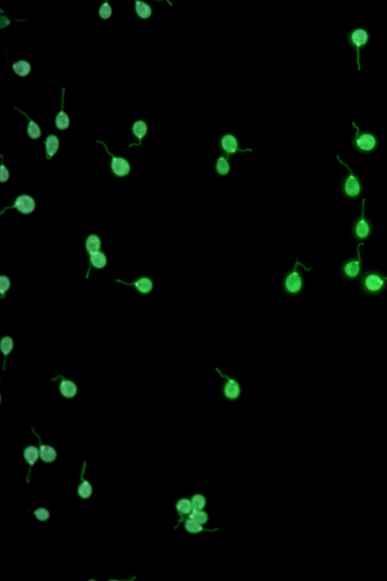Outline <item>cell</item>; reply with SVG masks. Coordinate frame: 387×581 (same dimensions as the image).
<instances>
[{"instance_id":"cell-1","label":"cell","mask_w":387,"mask_h":581,"mask_svg":"<svg viewBox=\"0 0 387 581\" xmlns=\"http://www.w3.org/2000/svg\"><path fill=\"white\" fill-rule=\"evenodd\" d=\"M301 267L307 272H310L312 269L311 268H307L297 258L294 265L283 274L281 278V290L289 298L299 297L305 288V277L301 271Z\"/></svg>"},{"instance_id":"cell-2","label":"cell","mask_w":387,"mask_h":581,"mask_svg":"<svg viewBox=\"0 0 387 581\" xmlns=\"http://www.w3.org/2000/svg\"><path fill=\"white\" fill-rule=\"evenodd\" d=\"M352 126L356 130L351 139L353 149L364 154L374 152L380 144L377 134L372 131L361 130L355 121L352 122Z\"/></svg>"},{"instance_id":"cell-3","label":"cell","mask_w":387,"mask_h":581,"mask_svg":"<svg viewBox=\"0 0 387 581\" xmlns=\"http://www.w3.org/2000/svg\"><path fill=\"white\" fill-rule=\"evenodd\" d=\"M347 44L356 52V65L358 71L361 70V51L366 49L372 41V33L362 26L355 27L349 30L345 36Z\"/></svg>"},{"instance_id":"cell-4","label":"cell","mask_w":387,"mask_h":581,"mask_svg":"<svg viewBox=\"0 0 387 581\" xmlns=\"http://www.w3.org/2000/svg\"><path fill=\"white\" fill-rule=\"evenodd\" d=\"M215 372L222 378L221 396L229 403H236L241 399L243 394V386L238 378L224 373L219 367H215Z\"/></svg>"},{"instance_id":"cell-5","label":"cell","mask_w":387,"mask_h":581,"mask_svg":"<svg viewBox=\"0 0 387 581\" xmlns=\"http://www.w3.org/2000/svg\"><path fill=\"white\" fill-rule=\"evenodd\" d=\"M360 286L366 295L377 296L387 288V276L380 271H365L360 278Z\"/></svg>"},{"instance_id":"cell-6","label":"cell","mask_w":387,"mask_h":581,"mask_svg":"<svg viewBox=\"0 0 387 581\" xmlns=\"http://www.w3.org/2000/svg\"><path fill=\"white\" fill-rule=\"evenodd\" d=\"M337 160L340 164L347 167L348 173L342 179L341 183V190L344 197L350 200H356L361 196L363 191V183L361 178L356 175L353 169L340 159V156L337 154Z\"/></svg>"},{"instance_id":"cell-7","label":"cell","mask_w":387,"mask_h":581,"mask_svg":"<svg viewBox=\"0 0 387 581\" xmlns=\"http://www.w3.org/2000/svg\"><path fill=\"white\" fill-rule=\"evenodd\" d=\"M218 149L220 154L228 157H235L239 154L246 152H253V149L249 148H242L238 135L235 132H226L218 140Z\"/></svg>"},{"instance_id":"cell-8","label":"cell","mask_w":387,"mask_h":581,"mask_svg":"<svg viewBox=\"0 0 387 581\" xmlns=\"http://www.w3.org/2000/svg\"><path fill=\"white\" fill-rule=\"evenodd\" d=\"M365 199L361 202V215L355 220L352 226V234L356 240L364 243L372 236L373 228L372 222L365 216Z\"/></svg>"},{"instance_id":"cell-9","label":"cell","mask_w":387,"mask_h":581,"mask_svg":"<svg viewBox=\"0 0 387 581\" xmlns=\"http://www.w3.org/2000/svg\"><path fill=\"white\" fill-rule=\"evenodd\" d=\"M364 243L358 244L357 247V258H350L342 263L341 274L344 279L349 281H356L360 279L364 274L362 258L360 252V247Z\"/></svg>"},{"instance_id":"cell-10","label":"cell","mask_w":387,"mask_h":581,"mask_svg":"<svg viewBox=\"0 0 387 581\" xmlns=\"http://www.w3.org/2000/svg\"><path fill=\"white\" fill-rule=\"evenodd\" d=\"M176 512H177L178 515L179 516V519L178 520L177 525L175 527L174 529H177L181 525V524L184 522L186 520V517L190 516L191 514L194 511L193 507H192V501H191L190 497H181L178 499L176 502Z\"/></svg>"},{"instance_id":"cell-11","label":"cell","mask_w":387,"mask_h":581,"mask_svg":"<svg viewBox=\"0 0 387 581\" xmlns=\"http://www.w3.org/2000/svg\"><path fill=\"white\" fill-rule=\"evenodd\" d=\"M232 162H231V158L225 156L223 154H219L216 157V160L214 161L213 164V170H214L215 175L219 177H228L230 175L232 171Z\"/></svg>"},{"instance_id":"cell-12","label":"cell","mask_w":387,"mask_h":581,"mask_svg":"<svg viewBox=\"0 0 387 581\" xmlns=\"http://www.w3.org/2000/svg\"><path fill=\"white\" fill-rule=\"evenodd\" d=\"M97 143H101V144L104 145L107 153L112 156L111 167H112L113 172H114L116 175L118 176V177H124V176L128 175L130 170L129 163L127 162V161L124 160V159H121V158L114 157L113 154H111V153L109 152L106 145H105V143H103V142H97Z\"/></svg>"},{"instance_id":"cell-13","label":"cell","mask_w":387,"mask_h":581,"mask_svg":"<svg viewBox=\"0 0 387 581\" xmlns=\"http://www.w3.org/2000/svg\"><path fill=\"white\" fill-rule=\"evenodd\" d=\"M183 523H184L185 531H186L188 534H191V535H199V534L205 532H216V531L219 530L218 528H213V529L205 528V527H203V525H200V524L194 521V520L191 518L190 517L186 518V520H185Z\"/></svg>"},{"instance_id":"cell-14","label":"cell","mask_w":387,"mask_h":581,"mask_svg":"<svg viewBox=\"0 0 387 581\" xmlns=\"http://www.w3.org/2000/svg\"><path fill=\"white\" fill-rule=\"evenodd\" d=\"M17 208L19 211L23 214H30L35 209V202L31 197L28 196H22L16 199L15 203L12 207H7L3 210L1 214L4 213L6 209Z\"/></svg>"},{"instance_id":"cell-15","label":"cell","mask_w":387,"mask_h":581,"mask_svg":"<svg viewBox=\"0 0 387 581\" xmlns=\"http://www.w3.org/2000/svg\"><path fill=\"white\" fill-rule=\"evenodd\" d=\"M60 394L67 398H72L77 392V388L73 381L63 379L59 385Z\"/></svg>"},{"instance_id":"cell-16","label":"cell","mask_w":387,"mask_h":581,"mask_svg":"<svg viewBox=\"0 0 387 581\" xmlns=\"http://www.w3.org/2000/svg\"><path fill=\"white\" fill-rule=\"evenodd\" d=\"M194 510H203L208 505V499L203 493L196 492L189 496Z\"/></svg>"},{"instance_id":"cell-17","label":"cell","mask_w":387,"mask_h":581,"mask_svg":"<svg viewBox=\"0 0 387 581\" xmlns=\"http://www.w3.org/2000/svg\"><path fill=\"white\" fill-rule=\"evenodd\" d=\"M117 282L125 284V285H134L135 288L138 289V292H141V293L143 294L149 293L150 292H151V290H152L153 288V282H151V279H149V278H141V279H140L139 280H138L137 281V282H133V283L131 284L126 283V282H121V281L119 280H117Z\"/></svg>"},{"instance_id":"cell-18","label":"cell","mask_w":387,"mask_h":581,"mask_svg":"<svg viewBox=\"0 0 387 581\" xmlns=\"http://www.w3.org/2000/svg\"><path fill=\"white\" fill-rule=\"evenodd\" d=\"M46 151H47V159H51L55 156L59 147L58 138L55 135H49L46 142Z\"/></svg>"},{"instance_id":"cell-19","label":"cell","mask_w":387,"mask_h":581,"mask_svg":"<svg viewBox=\"0 0 387 581\" xmlns=\"http://www.w3.org/2000/svg\"><path fill=\"white\" fill-rule=\"evenodd\" d=\"M189 517L202 525H206L210 521V514L208 513V511L205 510V509H203V510H194Z\"/></svg>"},{"instance_id":"cell-20","label":"cell","mask_w":387,"mask_h":581,"mask_svg":"<svg viewBox=\"0 0 387 581\" xmlns=\"http://www.w3.org/2000/svg\"><path fill=\"white\" fill-rule=\"evenodd\" d=\"M13 69L17 74L22 76H25L29 74L31 71L30 65L26 61H20L13 65Z\"/></svg>"},{"instance_id":"cell-21","label":"cell","mask_w":387,"mask_h":581,"mask_svg":"<svg viewBox=\"0 0 387 581\" xmlns=\"http://www.w3.org/2000/svg\"><path fill=\"white\" fill-rule=\"evenodd\" d=\"M40 456L45 462H52L56 458V451L51 447L41 445Z\"/></svg>"},{"instance_id":"cell-22","label":"cell","mask_w":387,"mask_h":581,"mask_svg":"<svg viewBox=\"0 0 387 581\" xmlns=\"http://www.w3.org/2000/svg\"><path fill=\"white\" fill-rule=\"evenodd\" d=\"M16 109H17V108H16ZM17 110V111H20L22 114H23L26 117V118H28V120H29V126H28V135H29V137H31L32 139H34V140H36V139L39 138V137L41 135V131L40 129H39V126H38L37 124H36V123H34L33 121H31V120H30V118H28V116L26 114H25L23 111H20V110L19 109Z\"/></svg>"},{"instance_id":"cell-23","label":"cell","mask_w":387,"mask_h":581,"mask_svg":"<svg viewBox=\"0 0 387 581\" xmlns=\"http://www.w3.org/2000/svg\"><path fill=\"white\" fill-rule=\"evenodd\" d=\"M91 262L96 268L104 267L106 264V258L101 252L98 251L90 255Z\"/></svg>"},{"instance_id":"cell-24","label":"cell","mask_w":387,"mask_h":581,"mask_svg":"<svg viewBox=\"0 0 387 581\" xmlns=\"http://www.w3.org/2000/svg\"><path fill=\"white\" fill-rule=\"evenodd\" d=\"M100 240L98 236H90L87 239V249L89 253L93 254L95 252H98L100 249Z\"/></svg>"},{"instance_id":"cell-25","label":"cell","mask_w":387,"mask_h":581,"mask_svg":"<svg viewBox=\"0 0 387 581\" xmlns=\"http://www.w3.org/2000/svg\"><path fill=\"white\" fill-rule=\"evenodd\" d=\"M137 14L143 19L149 18L151 15V9L149 5L142 2L136 1Z\"/></svg>"},{"instance_id":"cell-26","label":"cell","mask_w":387,"mask_h":581,"mask_svg":"<svg viewBox=\"0 0 387 581\" xmlns=\"http://www.w3.org/2000/svg\"><path fill=\"white\" fill-rule=\"evenodd\" d=\"M25 457L30 465H33L39 458V451L35 447H29L25 450Z\"/></svg>"},{"instance_id":"cell-27","label":"cell","mask_w":387,"mask_h":581,"mask_svg":"<svg viewBox=\"0 0 387 581\" xmlns=\"http://www.w3.org/2000/svg\"><path fill=\"white\" fill-rule=\"evenodd\" d=\"M133 130L135 137H138V140L141 142V139L146 135V132H147V125L143 121H137L133 125Z\"/></svg>"},{"instance_id":"cell-28","label":"cell","mask_w":387,"mask_h":581,"mask_svg":"<svg viewBox=\"0 0 387 581\" xmlns=\"http://www.w3.org/2000/svg\"><path fill=\"white\" fill-rule=\"evenodd\" d=\"M13 347V340H12V338H10V337H4V338L2 339L0 347H1L2 352L3 353V354H4L6 357H7V356L12 352Z\"/></svg>"},{"instance_id":"cell-29","label":"cell","mask_w":387,"mask_h":581,"mask_svg":"<svg viewBox=\"0 0 387 581\" xmlns=\"http://www.w3.org/2000/svg\"><path fill=\"white\" fill-rule=\"evenodd\" d=\"M56 125L60 130H65L69 127L70 121L68 115L64 112L63 110L60 111L56 118Z\"/></svg>"},{"instance_id":"cell-30","label":"cell","mask_w":387,"mask_h":581,"mask_svg":"<svg viewBox=\"0 0 387 581\" xmlns=\"http://www.w3.org/2000/svg\"><path fill=\"white\" fill-rule=\"evenodd\" d=\"M92 488L91 487L90 483L87 480H84L82 485L79 486L78 489V494L83 498L90 497V495L92 494Z\"/></svg>"},{"instance_id":"cell-31","label":"cell","mask_w":387,"mask_h":581,"mask_svg":"<svg viewBox=\"0 0 387 581\" xmlns=\"http://www.w3.org/2000/svg\"><path fill=\"white\" fill-rule=\"evenodd\" d=\"M10 288V281L6 276L0 277V293L2 296L4 297L5 293Z\"/></svg>"},{"instance_id":"cell-32","label":"cell","mask_w":387,"mask_h":581,"mask_svg":"<svg viewBox=\"0 0 387 581\" xmlns=\"http://www.w3.org/2000/svg\"><path fill=\"white\" fill-rule=\"evenodd\" d=\"M111 14H112V10H111V6L106 2L101 6L99 10V15L103 19H108L111 17Z\"/></svg>"},{"instance_id":"cell-33","label":"cell","mask_w":387,"mask_h":581,"mask_svg":"<svg viewBox=\"0 0 387 581\" xmlns=\"http://www.w3.org/2000/svg\"><path fill=\"white\" fill-rule=\"evenodd\" d=\"M34 514L36 518L40 521H46L49 517V512L45 509H38V510L35 511Z\"/></svg>"},{"instance_id":"cell-34","label":"cell","mask_w":387,"mask_h":581,"mask_svg":"<svg viewBox=\"0 0 387 581\" xmlns=\"http://www.w3.org/2000/svg\"><path fill=\"white\" fill-rule=\"evenodd\" d=\"M9 171H8L7 168H6L4 164H3H3H2L1 167H0V181H1L2 183H5V182L9 180Z\"/></svg>"}]
</instances>
